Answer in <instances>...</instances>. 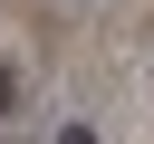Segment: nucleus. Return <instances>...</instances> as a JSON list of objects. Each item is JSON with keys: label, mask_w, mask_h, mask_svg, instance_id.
<instances>
[{"label": "nucleus", "mask_w": 154, "mask_h": 144, "mask_svg": "<svg viewBox=\"0 0 154 144\" xmlns=\"http://www.w3.org/2000/svg\"><path fill=\"white\" fill-rule=\"evenodd\" d=\"M0 115H19V67L0 58Z\"/></svg>", "instance_id": "1"}, {"label": "nucleus", "mask_w": 154, "mask_h": 144, "mask_svg": "<svg viewBox=\"0 0 154 144\" xmlns=\"http://www.w3.org/2000/svg\"><path fill=\"white\" fill-rule=\"evenodd\" d=\"M58 144H96V125H58Z\"/></svg>", "instance_id": "2"}]
</instances>
